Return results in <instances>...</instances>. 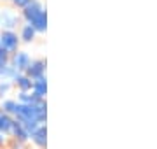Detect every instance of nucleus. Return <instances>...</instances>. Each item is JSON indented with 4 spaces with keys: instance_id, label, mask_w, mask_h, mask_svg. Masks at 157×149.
I'll return each mask as SVG.
<instances>
[{
    "instance_id": "a211bd4d",
    "label": "nucleus",
    "mask_w": 157,
    "mask_h": 149,
    "mask_svg": "<svg viewBox=\"0 0 157 149\" xmlns=\"http://www.w3.org/2000/svg\"><path fill=\"white\" fill-rule=\"evenodd\" d=\"M9 4H11L12 9H17V11H21V9H25V7L28 6L32 0H7Z\"/></svg>"
},
{
    "instance_id": "1a4fd4ad",
    "label": "nucleus",
    "mask_w": 157,
    "mask_h": 149,
    "mask_svg": "<svg viewBox=\"0 0 157 149\" xmlns=\"http://www.w3.org/2000/svg\"><path fill=\"white\" fill-rule=\"evenodd\" d=\"M12 140H19V142H28L30 140V130L26 126L23 125L21 121H17L14 118V125H12V130H11V135Z\"/></svg>"
},
{
    "instance_id": "f03ea898",
    "label": "nucleus",
    "mask_w": 157,
    "mask_h": 149,
    "mask_svg": "<svg viewBox=\"0 0 157 149\" xmlns=\"http://www.w3.org/2000/svg\"><path fill=\"white\" fill-rule=\"evenodd\" d=\"M0 47L9 54L21 49V39L17 35V30H0Z\"/></svg>"
},
{
    "instance_id": "aec40b11",
    "label": "nucleus",
    "mask_w": 157,
    "mask_h": 149,
    "mask_svg": "<svg viewBox=\"0 0 157 149\" xmlns=\"http://www.w3.org/2000/svg\"><path fill=\"white\" fill-rule=\"evenodd\" d=\"M11 149H26V142H19V140H12Z\"/></svg>"
},
{
    "instance_id": "2eb2a0df",
    "label": "nucleus",
    "mask_w": 157,
    "mask_h": 149,
    "mask_svg": "<svg viewBox=\"0 0 157 149\" xmlns=\"http://www.w3.org/2000/svg\"><path fill=\"white\" fill-rule=\"evenodd\" d=\"M16 74H17V70L12 67L11 63H7L6 67L0 69V81H12Z\"/></svg>"
},
{
    "instance_id": "6e6552de",
    "label": "nucleus",
    "mask_w": 157,
    "mask_h": 149,
    "mask_svg": "<svg viewBox=\"0 0 157 149\" xmlns=\"http://www.w3.org/2000/svg\"><path fill=\"white\" fill-rule=\"evenodd\" d=\"M17 28H19L17 30V35H19V39H21V44H32V42H35V39L39 37L37 30H35L30 23H21Z\"/></svg>"
},
{
    "instance_id": "412c9836",
    "label": "nucleus",
    "mask_w": 157,
    "mask_h": 149,
    "mask_svg": "<svg viewBox=\"0 0 157 149\" xmlns=\"http://www.w3.org/2000/svg\"><path fill=\"white\" fill-rule=\"evenodd\" d=\"M2 2H7V0H0V4H2Z\"/></svg>"
},
{
    "instance_id": "7ed1b4c3",
    "label": "nucleus",
    "mask_w": 157,
    "mask_h": 149,
    "mask_svg": "<svg viewBox=\"0 0 157 149\" xmlns=\"http://www.w3.org/2000/svg\"><path fill=\"white\" fill-rule=\"evenodd\" d=\"M21 18L9 7H0V30H17Z\"/></svg>"
},
{
    "instance_id": "dca6fc26",
    "label": "nucleus",
    "mask_w": 157,
    "mask_h": 149,
    "mask_svg": "<svg viewBox=\"0 0 157 149\" xmlns=\"http://www.w3.org/2000/svg\"><path fill=\"white\" fill-rule=\"evenodd\" d=\"M19 103H33L37 100H42V98H37L32 91H17V98H16Z\"/></svg>"
},
{
    "instance_id": "9d476101",
    "label": "nucleus",
    "mask_w": 157,
    "mask_h": 149,
    "mask_svg": "<svg viewBox=\"0 0 157 149\" xmlns=\"http://www.w3.org/2000/svg\"><path fill=\"white\" fill-rule=\"evenodd\" d=\"M32 93H33L37 98L45 100V97H47V77H45V75L32 79Z\"/></svg>"
},
{
    "instance_id": "39448f33",
    "label": "nucleus",
    "mask_w": 157,
    "mask_h": 149,
    "mask_svg": "<svg viewBox=\"0 0 157 149\" xmlns=\"http://www.w3.org/2000/svg\"><path fill=\"white\" fill-rule=\"evenodd\" d=\"M44 9L45 7H44V4H42V0H32L25 9L19 11V18H21L23 23H30V21H32L35 16H39Z\"/></svg>"
},
{
    "instance_id": "0eeeda50",
    "label": "nucleus",
    "mask_w": 157,
    "mask_h": 149,
    "mask_svg": "<svg viewBox=\"0 0 157 149\" xmlns=\"http://www.w3.org/2000/svg\"><path fill=\"white\" fill-rule=\"evenodd\" d=\"M30 140L39 149H45V146H47V128H45V123L37 125L30 132Z\"/></svg>"
},
{
    "instance_id": "f257e3e1",
    "label": "nucleus",
    "mask_w": 157,
    "mask_h": 149,
    "mask_svg": "<svg viewBox=\"0 0 157 149\" xmlns=\"http://www.w3.org/2000/svg\"><path fill=\"white\" fill-rule=\"evenodd\" d=\"M14 118L17 121H21L23 125L32 132L37 125L45 123V119H47V103H45V100H37L33 103L17 102V109Z\"/></svg>"
},
{
    "instance_id": "4468645a",
    "label": "nucleus",
    "mask_w": 157,
    "mask_h": 149,
    "mask_svg": "<svg viewBox=\"0 0 157 149\" xmlns=\"http://www.w3.org/2000/svg\"><path fill=\"white\" fill-rule=\"evenodd\" d=\"M16 109H17V100L16 98H2V102H0V111H4L7 114L14 116L16 114Z\"/></svg>"
},
{
    "instance_id": "20e7f679",
    "label": "nucleus",
    "mask_w": 157,
    "mask_h": 149,
    "mask_svg": "<svg viewBox=\"0 0 157 149\" xmlns=\"http://www.w3.org/2000/svg\"><path fill=\"white\" fill-rule=\"evenodd\" d=\"M30 62H32V54L28 51H23V49H17V51H14L9 56V63L17 72H26Z\"/></svg>"
},
{
    "instance_id": "9b49d317",
    "label": "nucleus",
    "mask_w": 157,
    "mask_h": 149,
    "mask_svg": "<svg viewBox=\"0 0 157 149\" xmlns=\"http://www.w3.org/2000/svg\"><path fill=\"white\" fill-rule=\"evenodd\" d=\"M11 83L17 91H32V77H28L25 72H17Z\"/></svg>"
},
{
    "instance_id": "6ab92c4d",
    "label": "nucleus",
    "mask_w": 157,
    "mask_h": 149,
    "mask_svg": "<svg viewBox=\"0 0 157 149\" xmlns=\"http://www.w3.org/2000/svg\"><path fill=\"white\" fill-rule=\"evenodd\" d=\"M9 56H11V54L0 47V69H2V67H6L7 63H9Z\"/></svg>"
},
{
    "instance_id": "f8f14e48",
    "label": "nucleus",
    "mask_w": 157,
    "mask_h": 149,
    "mask_svg": "<svg viewBox=\"0 0 157 149\" xmlns=\"http://www.w3.org/2000/svg\"><path fill=\"white\" fill-rule=\"evenodd\" d=\"M30 25L37 30V34H39V35L40 34H45V32H47V11L44 9L39 16H35L33 19L30 21Z\"/></svg>"
},
{
    "instance_id": "f3484780",
    "label": "nucleus",
    "mask_w": 157,
    "mask_h": 149,
    "mask_svg": "<svg viewBox=\"0 0 157 149\" xmlns=\"http://www.w3.org/2000/svg\"><path fill=\"white\" fill-rule=\"evenodd\" d=\"M12 90H14V86L11 81H0V98H6Z\"/></svg>"
},
{
    "instance_id": "ddd939ff",
    "label": "nucleus",
    "mask_w": 157,
    "mask_h": 149,
    "mask_svg": "<svg viewBox=\"0 0 157 149\" xmlns=\"http://www.w3.org/2000/svg\"><path fill=\"white\" fill-rule=\"evenodd\" d=\"M12 125H14V116L0 111V133H4V135L9 137L11 130H12Z\"/></svg>"
},
{
    "instance_id": "423d86ee",
    "label": "nucleus",
    "mask_w": 157,
    "mask_h": 149,
    "mask_svg": "<svg viewBox=\"0 0 157 149\" xmlns=\"http://www.w3.org/2000/svg\"><path fill=\"white\" fill-rule=\"evenodd\" d=\"M45 72H47V62H45L44 58H32V62H30L28 69H26L25 74L28 75V77H32V79H35V77L45 75Z\"/></svg>"
}]
</instances>
